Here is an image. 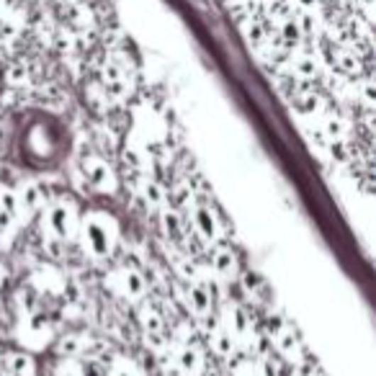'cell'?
<instances>
[{"mask_svg":"<svg viewBox=\"0 0 376 376\" xmlns=\"http://www.w3.org/2000/svg\"><path fill=\"white\" fill-rule=\"evenodd\" d=\"M268 343H271V348L276 350L279 358L294 363V366L306 361L304 343H302L299 333H297L284 317H279V314L268 320Z\"/></svg>","mask_w":376,"mask_h":376,"instance_id":"7","label":"cell"},{"mask_svg":"<svg viewBox=\"0 0 376 376\" xmlns=\"http://www.w3.org/2000/svg\"><path fill=\"white\" fill-rule=\"evenodd\" d=\"M258 361H255V369H258L260 376H284V366H281V358L271 353V350H265V353L255 355Z\"/></svg>","mask_w":376,"mask_h":376,"instance_id":"32","label":"cell"},{"mask_svg":"<svg viewBox=\"0 0 376 376\" xmlns=\"http://www.w3.org/2000/svg\"><path fill=\"white\" fill-rule=\"evenodd\" d=\"M142 343L147 350H153L155 355H167L170 353V341L165 333H142Z\"/></svg>","mask_w":376,"mask_h":376,"instance_id":"35","label":"cell"},{"mask_svg":"<svg viewBox=\"0 0 376 376\" xmlns=\"http://www.w3.org/2000/svg\"><path fill=\"white\" fill-rule=\"evenodd\" d=\"M39 98H42V104L52 111H60L65 106V93L57 88V85H44L42 91H39Z\"/></svg>","mask_w":376,"mask_h":376,"instance_id":"36","label":"cell"},{"mask_svg":"<svg viewBox=\"0 0 376 376\" xmlns=\"http://www.w3.org/2000/svg\"><path fill=\"white\" fill-rule=\"evenodd\" d=\"M98 348H101V341L88 333H75V330H70V333L55 338V353L60 355V358H80V355H85V353H96Z\"/></svg>","mask_w":376,"mask_h":376,"instance_id":"15","label":"cell"},{"mask_svg":"<svg viewBox=\"0 0 376 376\" xmlns=\"http://www.w3.org/2000/svg\"><path fill=\"white\" fill-rule=\"evenodd\" d=\"M28 286L34 289L39 297H65L67 294V276H65L57 265L42 263L31 268L28 273Z\"/></svg>","mask_w":376,"mask_h":376,"instance_id":"10","label":"cell"},{"mask_svg":"<svg viewBox=\"0 0 376 376\" xmlns=\"http://www.w3.org/2000/svg\"><path fill=\"white\" fill-rule=\"evenodd\" d=\"M330 57H333L335 70H341L343 75H355L358 72V60L345 47H333L330 49Z\"/></svg>","mask_w":376,"mask_h":376,"instance_id":"30","label":"cell"},{"mask_svg":"<svg viewBox=\"0 0 376 376\" xmlns=\"http://www.w3.org/2000/svg\"><path fill=\"white\" fill-rule=\"evenodd\" d=\"M137 322H140L142 333H165V317L155 304L142 299L137 309Z\"/></svg>","mask_w":376,"mask_h":376,"instance_id":"22","label":"cell"},{"mask_svg":"<svg viewBox=\"0 0 376 376\" xmlns=\"http://www.w3.org/2000/svg\"><path fill=\"white\" fill-rule=\"evenodd\" d=\"M96 145L101 153H118L121 142H118V137L114 134V129H109V126H96Z\"/></svg>","mask_w":376,"mask_h":376,"instance_id":"34","label":"cell"},{"mask_svg":"<svg viewBox=\"0 0 376 376\" xmlns=\"http://www.w3.org/2000/svg\"><path fill=\"white\" fill-rule=\"evenodd\" d=\"M320 132L328 137V142H335V140H348V121L341 116V114L335 111H328L322 114V126Z\"/></svg>","mask_w":376,"mask_h":376,"instance_id":"25","label":"cell"},{"mask_svg":"<svg viewBox=\"0 0 376 376\" xmlns=\"http://www.w3.org/2000/svg\"><path fill=\"white\" fill-rule=\"evenodd\" d=\"M183 304L196 320L204 314L214 312V292L209 289V284H186L183 286Z\"/></svg>","mask_w":376,"mask_h":376,"instance_id":"18","label":"cell"},{"mask_svg":"<svg viewBox=\"0 0 376 376\" xmlns=\"http://www.w3.org/2000/svg\"><path fill=\"white\" fill-rule=\"evenodd\" d=\"M232 376H260L255 369V361L253 358H237L232 363Z\"/></svg>","mask_w":376,"mask_h":376,"instance_id":"39","label":"cell"},{"mask_svg":"<svg viewBox=\"0 0 376 376\" xmlns=\"http://www.w3.org/2000/svg\"><path fill=\"white\" fill-rule=\"evenodd\" d=\"M85 104L91 106V111L104 116V114H109V109H111V98L106 96L101 83H88L85 85Z\"/></svg>","mask_w":376,"mask_h":376,"instance_id":"28","label":"cell"},{"mask_svg":"<svg viewBox=\"0 0 376 376\" xmlns=\"http://www.w3.org/2000/svg\"><path fill=\"white\" fill-rule=\"evenodd\" d=\"M292 72L299 77V80H314L320 70H317V62H314L312 57L299 55L292 60Z\"/></svg>","mask_w":376,"mask_h":376,"instance_id":"33","label":"cell"},{"mask_svg":"<svg viewBox=\"0 0 376 376\" xmlns=\"http://www.w3.org/2000/svg\"><path fill=\"white\" fill-rule=\"evenodd\" d=\"M80 175H83L85 186L93 188L101 196H118V191H121L118 173L114 170V165L106 160L104 155L85 153L80 157Z\"/></svg>","mask_w":376,"mask_h":376,"instance_id":"5","label":"cell"},{"mask_svg":"<svg viewBox=\"0 0 376 376\" xmlns=\"http://www.w3.org/2000/svg\"><path fill=\"white\" fill-rule=\"evenodd\" d=\"M3 369H6L8 376H36L39 374V363H36L34 353L16 348L3 353Z\"/></svg>","mask_w":376,"mask_h":376,"instance_id":"20","label":"cell"},{"mask_svg":"<svg viewBox=\"0 0 376 376\" xmlns=\"http://www.w3.org/2000/svg\"><path fill=\"white\" fill-rule=\"evenodd\" d=\"M104 286L114 297L129 302V304H140L147 297V279L145 273L134 265L124 263V265H114L111 271L104 276Z\"/></svg>","mask_w":376,"mask_h":376,"instance_id":"4","label":"cell"},{"mask_svg":"<svg viewBox=\"0 0 376 376\" xmlns=\"http://www.w3.org/2000/svg\"><path fill=\"white\" fill-rule=\"evenodd\" d=\"M170 358L178 376H204L206 371V358L196 343H181V345L170 343Z\"/></svg>","mask_w":376,"mask_h":376,"instance_id":"13","label":"cell"},{"mask_svg":"<svg viewBox=\"0 0 376 376\" xmlns=\"http://www.w3.org/2000/svg\"><path fill=\"white\" fill-rule=\"evenodd\" d=\"M237 279H240V286H243V292L248 294V297H253V299H258V302L265 299L263 294H265V289H268V284H265V279L258 271H243Z\"/></svg>","mask_w":376,"mask_h":376,"instance_id":"27","label":"cell"},{"mask_svg":"<svg viewBox=\"0 0 376 376\" xmlns=\"http://www.w3.org/2000/svg\"><path fill=\"white\" fill-rule=\"evenodd\" d=\"M101 88L106 91V96L111 98V104H121L126 98L132 96V83H129V72L124 67H118L114 60L101 67Z\"/></svg>","mask_w":376,"mask_h":376,"instance_id":"14","label":"cell"},{"mask_svg":"<svg viewBox=\"0 0 376 376\" xmlns=\"http://www.w3.org/2000/svg\"><path fill=\"white\" fill-rule=\"evenodd\" d=\"M67 147H70V140L65 137V126L55 118L39 116L23 124L18 150H21L23 160L31 165H55Z\"/></svg>","mask_w":376,"mask_h":376,"instance_id":"1","label":"cell"},{"mask_svg":"<svg viewBox=\"0 0 376 376\" xmlns=\"http://www.w3.org/2000/svg\"><path fill=\"white\" fill-rule=\"evenodd\" d=\"M118 240H121V222L111 211L106 209H88L80 214V227H77V240L85 258L109 260L116 253Z\"/></svg>","mask_w":376,"mask_h":376,"instance_id":"2","label":"cell"},{"mask_svg":"<svg viewBox=\"0 0 376 376\" xmlns=\"http://www.w3.org/2000/svg\"><path fill=\"white\" fill-rule=\"evenodd\" d=\"M3 80H6V85L11 88V91H21V88H26L28 80H31V75H28V67L21 62H11L6 67V72H3Z\"/></svg>","mask_w":376,"mask_h":376,"instance_id":"31","label":"cell"},{"mask_svg":"<svg viewBox=\"0 0 376 376\" xmlns=\"http://www.w3.org/2000/svg\"><path fill=\"white\" fill-rule=\"evenodd\" d=\"M16 343L21 345L28 353H36V350H44L52 345L55 341V330L49 325L47 317L36 312H18V322H16Z\"/></svg>","mask_w":376,"mask_h":376,"instance_id":"6","label":"cell"},{"mask_svg":"<svg viewBox=\"0 0 376 376\" xmlns=\"http://www.w3.org/2000/svg\"><path fill=\"white\" fill-rule=\"evenodd\" d=\"M194 338H196V330L191 328V322L183 320L173 328V338H170V343L181 345V343H194Z\"/></svg>","mask_w":376,"mask_h":376,"instance_id":"37","label":"cell"},{"mask_svg":"<svg viewBox=\"0 0 376 376\" xmlns=\"http://www.w3.org/2000/svg\"><path fill=\"white\" fill-rule=\"evenodd\" d=\"M13 194H16V201H18V209H21L23 219L36 216L44 209V204H47V191H44L36 181H26V178H23L18 186H13Z\"/></svg>","mask_w":376,"mask_h":376,"instance_id":"17","label":"cell"},{"mask_svg":"<svg viewBox=\"0 0 376 376\" xmlns=\"http://www.w3.org/2000/svg\"><path fill=\"white\" fill-rule=\"evenodd\" d=\"M206 338H209V345H211V353L216 355V358H232V355L237 353V343H235V338H232L230 333H227V330L222 328V325H219V328L216 330H211L209 335H206Z\"/></svg>","mask_w":376,"mask_h":376,"instance_id":"24","label":"cell"},{"mask_svg":"<svg viewBox=\"0 0 376 376\" xmlns=\"http://www.w3.org/2000/svg\"><path fill=\"white\" fill-rule=\"evenodd\" d=\"M281 39H284L286 44H299L302 42V28H299V23L294 21V18H286V21L281 23Z\"/></svg>","mask_w":376,"mask_h":376,"instance_id":"38","label":"cell"},{"mask_svg":"<svg viewBox=\"0 0 376 376\" xmlns=\"http://www.w3.org/2000/svg\"><path fill=\"white\" fill-rule=\"evenodd\" d=\"M106 376H145L140 369V363L129 358L124 353H116L111 361L106 363Z\"/></svg>","mask_w":376,"mask_h":376,"instance_id":"26","label":"cell"},{"mask_svg":"<svg viewBox=\"0 0 376 376\" xmlns=\"http://www.w3.org/2000/svg\"><path fill=\"white\" fill-rule=\"evenodd\" d=\"M206 265L211 268V273L216 276V281L237 279V273H240V258H237V253L232 250L230 245H224V243L211 245L209 263Z\"/></svg>","mask_w":376,"mask_h":376,"instance_id":"16","label":"cell"},{"mask_svg":"<svg viewBox=\"0 0 376 376\" xmlns=\"http://www.w3.org/2000/svg\"><path fill=\"white\" fill-rule=\"evenodd\" d=\"M132 134L137 137V140H142L145 145H150L155 150V147L165 145V140H167V121L162 118L160 111L147 109V106H137V109H134Z\"/></svg>","mask_w":376,"mask_h":376,"instance_id":"8","label":"cell"},{"mask_svg":"<svg viewBox=\"0 0 376 376\" xmlns=\"http://www.w3.org/2000/svg\"><path fill=\"white\" fill-rule=\"evenodd\" d=\"M170 201L175 204V209L188 211L191 206H196V186L191 181H181L178 186L173 188V194H170Z\"/></svg>","mask_w":376,"mask_h":376,"instance_id":"29","label":"cell"},{"mask_svg":"<svg viewBox=\"0 0 376 376\" xmlns=\"http://www.w3.org/2000/svg\"><path fill=\"white\" fill-rule=\"evenodd\" d=\"M294 109L302 114V116H317V114L325 111V98L320 96L312 88H304L294 96Z\"/></svg>","mask_w":376,"mask_h":376,"instance_id":"23","label":"cell"},{"mask_svg":"<svg viewBox=\"0 0 376 376\" xmlns=\"http://www.w3.org/2000/svg\"><path fill=\"white\" fill-rule=\"evenodd\" d=\"M188 216H191V227H194V235L206 245H216L224 243V222L222 216L216 214L214 206L209 204H196L188 209Z\"/></svg>","mask_w":376,"mask_h":376,"instance_id":"9","label":"cell"},{"mask_svg":"<svg viewBox=\"0 0 376 376\" xmlns=\"http://www.w3.org/2000/svg\"><path fill=\"white\" fill-rule=\"evenodd\" d=\"M42 214V237L57 240L62 245H72L77 240V227H80V204L70 194L47 199Z\"/></svg>","mask_w":376,"mask_h":376,"instance_id":"3","label":"cell"},{"mask_svg":"<svg viewBox=\"0 0 376 376\" xmlns=\"http://www.w3.org/2000/svg\"><path fill=\"white\" fill-rule=\"evenodd\" d=\"M26 222L18 209V201H16L13 186H6L0 183V243L8 245L16 237L18 224Z\"/></svg>","mask_w":376,"mask_h":376,"instance_id":"11","label":"cell"},{"mask_svg":"<svg viewBox=\"0 0 376 376\" xmlns=\"http://www.w3.org/2000/svg\"><path fill=\"white\" fill-rule=\"evenodd\" d=\"M118 155H121L124 165L129 167L132 173H137V175H150V173H153V167H155L153 147L145 145L142 140H137L134 134H129L124 145L118 147Z\"/></svg>","mask_w":376,"mask_h":376,"instance_id":"12","label":"cell"},{"mask_svg":"<svg viewBox=\"0 0 376 376\" xmlns=\"http://www.w3.org/2000/svg\"><path fill=\"white\" fill-rule=\"evenodd\" d=\"M137 175V173H134ZM134 188H137V196H140L142 201L150 206V209H165L167 204H170V194L165 191L160 181H155L150 175H137V181H134Z\"/></svg>","mask_w":376,"mask_h":376,"instance_id":"19","label":"cell"},{"mask_svg":"<svg viewBox=\"0 0 376 376\" xmlns=\"http://www.w3.org/2000/svg\"><path fill=\"white\" fill-rule=\"evenodd\" d=\"M160 227L165 240H170L173 245L183 243V235H186V230H183V214L175 206H170V204H167L165 209H160Z\"/></svg>","mask_w":376,"mask_h":376,"instance_id":"21","label":"cell"},{"mask_svg":"<svg viewBox=\"0 0 376 376\" xmlns=\"http://www.w3.org/2000/svg\"><path fill=\"white\" fill-rule=\"evenodd\" d=\"M6 279H8V268L3 265V260H0V286L6 284Z\"/></svg>","mask_w":376,"mask_h":376,"instance_id":"40","label":"cell"}]
</instances>
